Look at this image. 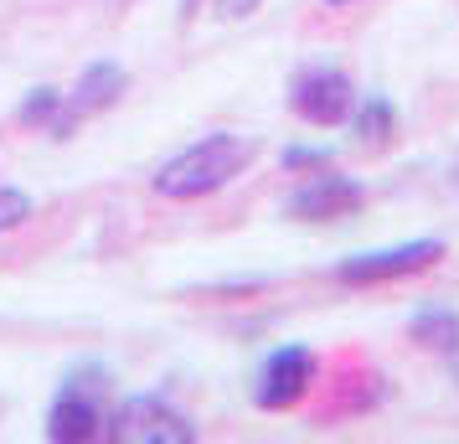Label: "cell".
Instances as JSON below:
<instances>
[{"instance_id":"1","label":"cell","mask_w":459,"mask_h":444,"mask_svg":"<svg viewBox=\"0 0 459 444\" xmlns=\"http://www.w3.org/2000/svg\"><path fill=\"white\" fill-rule=\"evenodd\" d=\"M253 155H258L253 135H232V129L202 135L196 145H186L181 155H170L166 166L155 170V191L170 196V202L212 196V191L228 187L232 176H243V166H253Z\"/></svg>"},{"instance_id":"2","label":"cell","mask_w":459,"mask_h":444,"mask_svg":"<svg viewBox=\"0 0 459 444\" xmlns=\"http://www.w3.org/2000/svg\"><path fill=\"white\" fill-rule=\"evenodd\" d=\"M104 398H108V372L104 367H73L57 382V398L47 408V440L57 444H83L104 434Z\"/></svg>"},{"instance_id":"3","label":"cell","mask_w":459,"mask_h":444,"mask_svg":"<svg viewBox=\"0 0 459 444\" xmlns=\"http://www.w3.org/2000/svg\"><path fill=\"white\" fill-rule=\"evenodd\" d=\"M290 109L315 129H335V125L351 119L356 88H351V78H346L341 67H325V63L299 67V73L290 78Z\"/></svg>"},{"instance_id":"4","label":"cell","mask_w":459,"mask_h":444,"mask_svg":"<svg viewBox=\"0 0 459 444\" xmlns=\"http://www.w3.org/2000/svg\"><path fill=\"white\" fill-rule=\"evenodd\" d=\"M108 440L119 444H196V423L181 414V408H170L166 398H155V393H140V398H129L104 429Z\"/></svg>"},{"instance_id":"5","label":"cell","mask_w":459,"mask_h":444,"mask_svg":"<svg viewBox=\"0 0 459 444\" xmlns=\"http://www.w3.org/2000/svg\"><path fill=\"white\" fill-rule=\"evenodd\" d=\"M444 258V243L438 238H413V243H397V248H372V254H351L335 264V279L341 284H387V279L403 274H423Z\"/></svg>"},{"instance_id":"6","label":"cell","mask_w":459,"mask_h":444,"mask_svg":"<svg viewBox=\"0 0 459 444\" xmlns=\"http://www.w3.org/2000/svg\"><path fill=\"white\" fill-rule=\"evenodd\" d=\"M361 207H367V187L351 176H335L331 166H315L305 187H294V196L284 202V212L299 222H341V217H356Z\"/></svg>"},{"instance_id":"7","label":"cell","mask_w":459,"mask_h":444,"mask_svg":"<svg viewBox=\"0 0 459 444\" xmlns=\"http://www.w3.org/2000/svg\"><path fill=\"white\" fill-rule=\"evenodd\" d=\"M315 382V352L310 346H279L264 367H258V382H253V403L269 408V414H284L310 393Z\"/></svg>"},{"instance_id":"8","label":"cell","mask_w":459,"mask_h":444,"mask_svg":"<svg viewBox=\"0 0 459 444\" xmlns=\"http://www.w3.org/2000/svg\"><path fill=\"white\" fill-rule=\"evenodd\" d=\"M125 88H129V78H125V67L119 63H93L83 78H78V88L67 93V109H73L78 119L104 114V109H114L119 99H125Z\"/></svg>"},{"instance_id":"9","label":"cell","mask_w":459,"mask_h":444,"mask_svg":"<svg viewBox=\"0 0 459 444\" xmlns=\"http://www.w3.org/2000/svg\"><path fill=\"white\" fill-rule=\"evenodd\" d=\"M22 125L47 129V135L67 140L73 125H78V114L67 109V93H57V88H31V93H26V104H22Z\"/></svg>"},{"instance_id":"10","label":"cell","mask_w":459,"mask_h":444,"mask_svg":"<svg viewBox=\"0 0 459 444\" xmlns=\"http://www.w3.org/2000/svg\"><path fill=\"white\" fill-rule=\"evenodd\" d=\"M408 331H413L418 346L444 352V357H459V310H449V305H423L408 320Z\"/></svg>"},{"instance_id":"11","label":"cell","mask_w":459,"mask_h":444,"mask_svg":"<svg viewBox=\"0 0 459 444\" xmlns=\"http://www.w3.org/2000/svg\"><path fill=\"white\" fill-rule=\"evenodd\" d=\"M351 135L361 140V145H387L393 140V129H397V109L387 104V99H367V104H356L351 109Z\"/></svg>"},{"instance_id":"12","label":"cell","mask_w":459,"mask_h":444,"mask_svg":"<svg viewBox=\"0 0 459 444\" xmlns=\"http://www.w3.org/2000/svg\"><path fill=\"white\" fill-rule=\"evenodd\" d=\"M26 217H31V196L22 187H0V233L22 228Z\"/></svg>"},{"instance_id":"13","label":"cell","mask_w":459,"mask_h":444,"mask_svg":"<svg viewBox=\"0 0 459 444\" xmlns=\"http://www.w3.org/2000/svg\"><path fill=\"white\" fill-rule=\"evenodd\" d=\"M284 166H290V170H315V166H325V150H299V145H290V150H284Z\"/></svg>"},{"instance_id":"14","label":"cell","mask_w":459,"mask_h":444,"mask_svg":"<svg viewBox=\"0 0 459 444\" xmlns=\"http://www.w3.org/2000/svg\"><path fill=\"white\" fill-rule=\"evenodd\" d=\"M258 5H264V0H222V16H228V22H243V16L258 11Z\"/></svg>"},{"instance_id":"15","label":"cell","mask_w":459,"mask_h":444,"mask_svg":"<svg viewBox=\"0 0 459 444\" xmlns=\"http://www.w3.org/2000/svg\"><path fill=\"white\" fill-rule=\"evenodd\" d=\"M325 5H351V0H325Z\"/></svg>"}]
</instances>
